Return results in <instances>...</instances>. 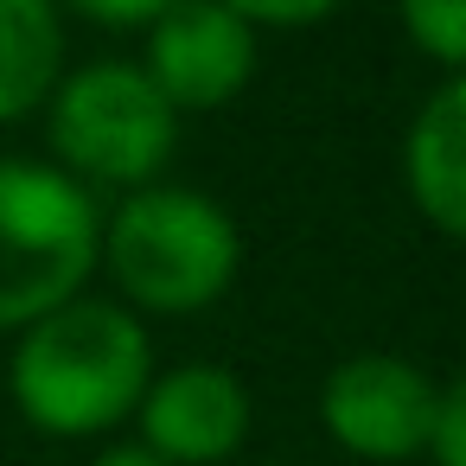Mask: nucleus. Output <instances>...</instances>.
<instances>
[{
	"label": "nucleus",
	"mask_w": 466,
	"mask_h": 466,
	"mask_svg": "<svg viewBox=\"0 0 466 466\" xmlns=\"http://www.w3.org/2000/svg\"><path fill=\"white\" fill-rule=\"evenodd\" d=\"M154 383L147 326L96 294H77L33 319L7 358L14 409L52 441H96L122 428Z\"/></svg>",
	"instance_id": "1"
},
{
	"label": "nucleus",
	"mask_w": 466,
	"mask_h": 466,
	"mask_svg": "<svg viewBox=\"0 0 466 466\" xmlns=\"http://www.w3.org/2000/svg\"><path fill=\"white\" fill-rule=\"evenodd\" d=\"M96 262L109 268V281L135 319L141 313L186 319L230 294V281L243 268V230L211 192L141 186L103 224Z\"/></svg>",
	"instance_id": "2"
},
{
	"label": "nucleus",
	"mask_w": 466,
	"mask_h": 466,
	"mask_svg": "<svg viewBox=\"0 0 466 466\" xmlns=\"http://www.w3.org/2000/svg\"><path fill=\"white\" fill-rule=\"evenodd\" d=\"M103 249L90 186L39 160H0V332L77 300Z\"/></svg>",
	"instance_id": "3"
},
{
	"label": "nucleus",
	"mask_w": 466,
	"mask_h": 466,
	"mask_svg": "<svg viewBox=\"0 0 466 466\" xmlns=\"http://www.w3.org/2000/svg\"><path fill=\"white\" fill-rule=\"evenodd\" d=\"M52 154L65 179H96V186H160V167L173 160L179 116L167 96L147 84L135 58H96L52 90Z\"/></svg>",
	"instance_id": "4"
},
{
	"label": "nucleus",
	"mask_w": 466,
	"mask_h": 466,
	"mask_svg": "<svg viewBox=\"0 0 466 466\" xmlns=\"http://www.w3.org/2000/svg\"><path fill=\"white\" fill-rule=\"evenodd\" d=\"M434 396L441 383L396 358V351H358L339 358L319 383V428L370 466H402L415 453H428L434 434Z\"/></svg>",
	"instance_id": "5"
},
{
	"label": "nucleus",
	"mask_w": 466,
	"mask_h": 466,
	"mask_svg": "<svg viewBox=\"0 0 466 466\" xmlns=\"http://www.w3.org/2000/svg\"><path fill=\"white\" fill-rule=\"evenodd\" d=\"M256 33L237 7H167L141 33V71L173 116H211L237 103L256 77Z\"/></svg>",
	"instance_id": "6"
},
{
	"label": "nucleus",
	"mask_w": 466,
	"mask_h": 466,
	"mask_svg": "<svg viewBox=\"0 0 466 466\" xmlns=\"http://www.w3.org/2000/svg\"><path fill=\"white\" fill-rule=\"evenodd\" d=\"M249 390L224 364H173L167 377L147 383L135 421H141V453L160 466H224L249 441Z\"/></svg>",
	"instance_id": "7"
},
{
	"label": "nucleus",
	"mask_w": 466,
	"mask_h": 466,
	"mask_svg": "<svg viewBox=\"0 0 466 466\" xmlns=\"http://www.w3.org/2000/svg\"><path fill=\"white\" fill-rule=\"evenodd\" d=\"M409 205L453 243H466V77H447L402 135Z\"/></svg>",
	"instance_id": "8"
},
{
	"label": "nucleus",
	"mask_w": 466,
	"mask_h": 466,
	"mask_svg": "<svg viewBox=\"0 0 466 466\" xmlns=\"http://www.w3.org/2000/svg\"><path fill=\"white\" fill-rule=\"evenodd\" d=\"M65 77V26L46 0H0V128L52 103Z\"/></svg>",
	"instance_id": "9"
},
{
	"label": "nucleus",
	"mask_w": 466,
	"mask_h": 466,
	"mask_svg": "<svg viewBox=\"0 0 466 466\" xmlns=\"http://www.w3.org/2000/svg\"><path fill=\"white\" fill-rule=\"evenodd\" d=\"M402 33H409L415 52H428L434 65L466 77V0H409Z\"/></svg>",
	"instance_id": "10"
},
{
	"label": "nucleus",
	"mask_w": 466,
	"mask_h": 466,
	"mask_svg": "<svg viewBox=\"0 0 466 466\" xmlns=\"http://www.w3.org/2000/svg\"><path fill=\"white\" fill-rule=\"evenodd\" d=\"M434 466H466V370L434 396V434H428Z\"/></svg>",
	"instance_id": "11"
},
{
	"label": "nucleus",
	"mask_w": 466,
	"mask_h": 466,
	"mask_svg": "<svg viewBox=\"0 0 466 466\" xmlns=\"http://www.w3.org/2000/svg\"><path fill=\"white\" fill-rule=\"evenodd\" d=\"M167 14V0H128V7H109V0H90L84 7V20H96V26H135V33H147L154 20Z\"/></svg>",
	"instance_id": "12"
},
{
	"label": "nucleus",
	"mask_w": 466,
	"mask_h": 466,
	"mask_svg": "<svg viewBox=\"0 0 466 466\" xmlns=\"http://www.w3.org/2000/svg\"><path fill=\"white\" fill-rule=\"evenodd\" d=\"M243 14V26L249 33H262V26H319V20H332V7H237Z\"/></svg>",
	"instance_id": "13"
},
{
	"label": "nucleus",
	"mask_w": 466,
	"mask_h": 466,
	"mask_svg": "<svg viewBox=\"0 0 466 466\" xmlns=\"http://www.w3.org/2000/svg\"><path fill=\"white\" fill-rule=\"evenodd\" d=\"M90 466H160L154 453H141V447H109L103 460H90Z\"/></svg>",
	"instance_id": "14"
}]
</instances>
